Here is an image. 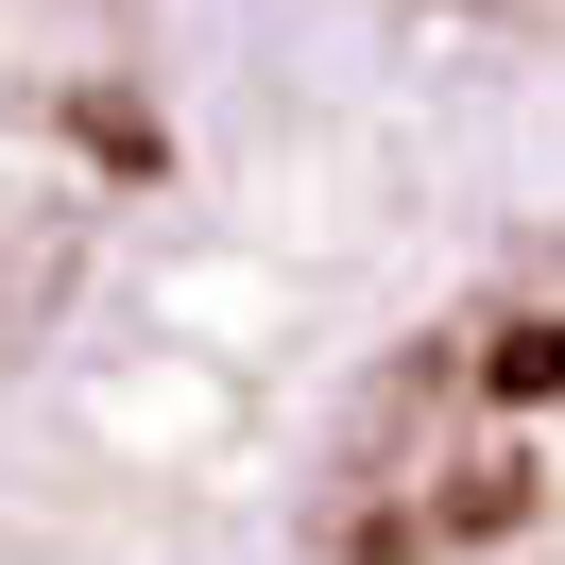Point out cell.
<instances>
[{
    "mask_svg": "<svg viewBox=\"0 0 565 565\" xmlns=\"http://www.w3.org/2000/svg\"><path fill=\"white\" fill-rule=\"evenodd\" d=\"M360 18H377L394 86L497 138V172L565 154V0H360Z\"/></svg>",
    "mask_w": 565,
    "mask_h": 565,
    "instance_id": "2",
    "label": "cell"
},
{
    "mask_svg": "<svg viewBox=\"0 0 565 565\" xmlns=\"http://www.w3.org/2000/svg\"><path fill=\"white\" fill-rule=\"evenodd\" d=\"M275 565H565V154L497 172L326 360Z\"/></svg>",
    "mask_w": 565,
    "mask_h": 565,
    "instance_id": "1",
    "label": "cell"
}]
</instances>
